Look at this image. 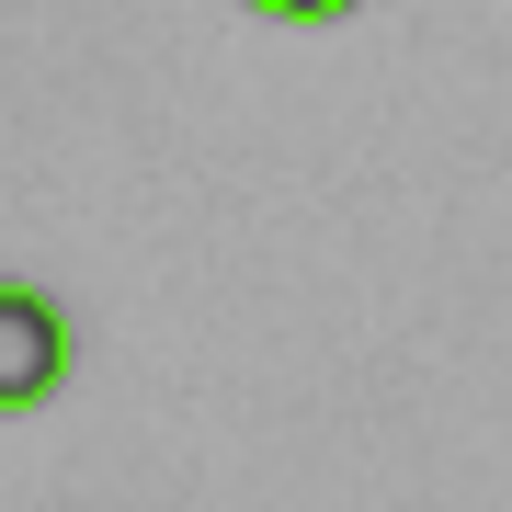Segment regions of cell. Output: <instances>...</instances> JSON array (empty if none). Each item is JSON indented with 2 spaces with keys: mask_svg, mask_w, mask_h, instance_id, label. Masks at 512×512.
<instances>
[{
  "mask_svg": "<svg viewBox=\"0 0 512 512\" xmlns=\"http://www.w3.org/2000/svg\"><path fill=\"white\" fill-rule=\"evenodd\" d=\"M69 365H80L69 308L35 296V285H0V410H46L69 387Z\"/></svg>",
  "mask_w": 512,
  "mask_h": 512,
  "instance_id": "obj_1",
  "label": "cell"
}]
</instances>
